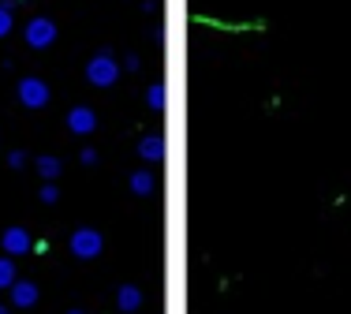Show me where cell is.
<instances>
[{"label":"cell","mask_w":351,"mask_h":314,"mask_svg":"<svg viewBox=\"0 0 351 314\" xmlns=\"http://www.w3.org/2000/svg\"><path fill=\"white\" fill-rule=\"evenodd\" d=\"M86 79L94 82V86H101V90H105V86H112V82L120 79V64H116L108 53H97L94 60L86 64Z\"/></svg>","instance_id":"cell-1"},{"label":"cell","mask_w":351,"mask_h":314,"mask_svg":"<svg viewBox=\"0 0 351 314\" xmlns=\"http://www.w3.org/2000/svg\"><path fill=\"white\" fill-rule=\"evenodd\" d=\"M101 247H105V239H101L97 228H79V232L71 236V254L75 258H97Z\"/></svg>","instance_id":"cell-2"},{"label":"cell","mask_w":351,"mask_h":314,"mask_svg":"<svg viewBox=\"0 0 351 314\" xmlns=\"http://www.w3.org/2000/svg\"><path fill=\"white\" fill-rule=\"evenodd\" d=\"M53 41H56V23L53 19L38 15V19L27 23V45L30 49H45V45H53Z\"/></svg>","instance_id":"cell-3"},{"label":"cell","mask_w":351,"mask_h":314,"mask_svg":"<svg viewBox=\"0 0 351 314\" xmlns=\"http://www.w3.org/2000/svg\"><path fill=\"white\" fill-rule=\"evenodd\" d=\"M19 97L27 109H41V105H49V86L41 79H23L19 82Z\"/></svg>","instance_id":"cell-4"},{"label":"cell","mask_w":351,"mask_h":314,"mask_svg":"<svg viewBox=\"0 0 351 314\" xmlns=\"http://www.w3.org/2000/svg\"><path fill=\"white\" fill-rule=\"evenodd\" d=\"M68 128L75 131V135H90V131L97 128L94 109H86V105H75V109L68 112Z\"/></svg>","instance_id":"cell-5"},{"label":"cell","mask_w":351,"mask_h":314,"mask_svg":"<svg viewBox=\"0 0 351 314\" xmlns=\"http://www.w3.org/2000/svg\"><path fill=\"white\" fill-rule=\"evenodd\" d=\"M30 243H34V239H30V232H27V228H19V225H12L4 232V251L12 254V258H15V254H27Z\"/></svg>","instance_id":"cell-6"},{"label":"cell","mask_w":351,"mask_h":314,"mask_svg":"<svg viewBox=\"0 0 351 314\" xmlns=\"http://www.w3.org/2000/svg\"><path fill=\"white\" fill-rule=\"evenodd\" d=\"M12 303H15V307H34V303H38V288L30 285V280H15V285H12Z\"/></svg>","instance_id":"cell-7"},{"label":"cell","mask_w":351,"mask_h":314,"mask_svg":"<svg viewBox=\"0 0 351 314\" xmlns=\"http://www.w3.org/2000/svg\"><path fill=\"white\" fill-rule=\"evenodd\" d=\"M116 307H120V311H138L142 307V292L135 285H123L120 292H116Z\"/></svg>","instance_id":"cell-8"},{"label":"cell","mask_w":351,"mask_h":314,"mask_svg":"<svg viewBox=\"0 0 351 314\" xmlns=\"http://www.w3.org/2000/svg\"><path fill=\"white\" fill-rule=\"evenodd\" d=\"M138 154H142V161H161V154H165L161 135H146V138L138 143Z\"/></svg>","instance_id":"cell-9"},{"label":"cell","mask_w":351,"mask_h":314,"mask_svg":"<svg viewBox=\"0 0 351 314\" xmlns=\"http://www.w3.org/2000/svg\"><path fill=\"white\" fill-rule=\"evenodd\" d=\"M38 172H41L45 180L60 176V161H56V157H38Z\"/></svg>","instance_id":"cell-10"},{"label":"cell","mask_w":351,"mask_h":314,"mask_svg":"<svg viewBox=\"0 0 351 314\" xmlns=\"http://www.w3.org/2000/svg\"><path fill=\"white\" fill-rule=\"evenodd\" d=\"M131 191H135V195H149V191H154V180H149L146 172H135V176H131Z\"/></svg>","instance_id":"cell-11"},{"label":"cell","mask_w":351,"mask_h":314,"mask_svg":"<svg viewBox=\"0 0 351 314\" xmlns=\"http://www.w3.org/2000/svg\"><path fill=\"white\" fill-rule=\"evenodd\" d=\"M15 285V266L12 258H0V288H12Z\"/></svg>","instance_id":"cell-12"},{"label":"cell","mask_w":351,"mask_h":314,"mask_svg":"<svg viewBox=\"0 0 351 314\" xmlns=\"http://www.w3.org/2000/svg\"><path fill=\"white\" fill-rule=\"evenodd\" d=\"M146 101H149V109H165V86H161V82H154V86H149Z\"/></svg>","instance_id":"cell-13"},{"label":"cell","mask_w":351,"mask_h":314,"mask_svg":"<svg viewBox=\"0 0 351 314\" xmlns=\"http://www.w3.org/2000/svg\"><path fill=\"white\" fill-rule=\"evenodd\" d=\"M12 30V4H0V38Z\"/></svg>","instance_id":"cell-14"},{"label":"cell","mask_w":351,"mask_h":314,"mask_svg":"<svg viewBox=\"0 0 351 314\" xmlns=\"http://www.w3.org/2000/svg\"><path fill=\"white\" fill-rule=\"evenodd\" d=\"M56 198H60V191H56L53 184H45V187H41V202H45V206H53Z\"/></svg>","instance_id":"cell-15"},{"label":"cell","mask_w":351,"mask_h":314,"mask_svg":"<svg viewBox=\"0 0 351 314\" xmlns=\"http://www.w3.org/2000/svg\"><path fill=\"white\" fill-rule=\"evenodd\" d=\"M8 165H12V169H23V165H27V154H23V150L8 154Z\"/></svg>","instance_id":"cell-16"},{"label":"cell","mask_w":351,"mask_h":314,"mask_svg":"<svg viewBox=\"0 0 351 314\" xmlns=\"http://www.w3.org/2000/svg\"><path fill=\"white\" fill-rule=\"evenodd\" d=\"M79 161H82V165H94V161H97V154H94V150H82Z\"/></svg>","instance_id":"cell-17"},{"label":"cell","mask_w":351,"mask_h":314,"mask_svg":"<svg viewBox=\"0 0 351 314\" xmlns=\"http://www.w3.org/2000/svg\"><path fill=\"white\" fill-rule=\"evenodd\" d=\"M68 314H86V311H68Z\"/></svg>","instance_id":"cell-18"},{"label":"cell","mask_w":351,"mask_h":314,"mask_svg":"<svg viewBox=\"0 0 351 314\" xmlns=\"http://www.w3.org/2000/svg\"><path fill=\"white\" fill-rule=\"evenodd\" d=\"M0 314H8V307H0Z\"/></svg>","instance_id":"cell-19"}]
</instances>
